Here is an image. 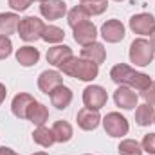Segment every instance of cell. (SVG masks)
Here are the masks:
<instances>
[{"label":"cell","instance_id":"obj_9","mask_svg":"<svg viewBox=\"0 0 155 155\" xmlns=\"http://www.w3.org/2000/svg\"><path fill=\"white\" fill-rule=\"evenodd\" d=\"M114 101L119 108L123 110H134L137 107V101H139V96L134 88L130 87H124V85H119L117 90L114 92Z\"/></svg>","mask_w":155,"mask_h":155},{"label":"cell","instance_id":"obj_32","mask_svg":"<svg viewBox=\"0 0 155 155\" xmlns=\"http://www.w3.org/2000/svg\"><path fill=\"white\" fill-rule=\"evenodd\" d=\"M0 155H20V153H16L13 148H7V146H0Z\"/></svg>","mask_w":155,"mask_h":155},{"label":"cell","instance_id":"obj_23","mask_svg":"<svg viewBox=\"0 0 155 155\" xmlns=\"http://www.w3.org/2000/svg\"><path fill=\"white\" fill-rule=\"evenodd\" d=\"M153 116H155V110L152 105H148V103L137 105V108H135V123L139 126H150L153 123Z\"/></svg>","mask_w":155,"mask_h":155},{"label":"cell","instance_id":"obj_33","mask_svg":"<svg viewBox=\"0 0 155 155\" xmlns=\"http://www.w3.org/2000/svg\"><path fill=\"white\" fill-rule=\"evenodd\" d=\"M5 96H7V88H5L4 83H0V105L5 101Z\"/></svg>","mask_w":155,"mask_h":155},{"label":"cell","instance_id":"obj_38","mask_svg":"<svg viewBox=\"0 0 155 155\" xmlns=\"http://www.w3.org/2000/svg\"><path fill=\"white\" fill-rule=\"evenodd\" d=\"M116 2H123V0H116Z\"/></svg>","mask_w":155,"mask_h":155},{"label":"cell","instance_id":"obj_19","mask_svg":"<svg viewBox=\"0 0 155 155\" xmlns=\"http://www.w3.org/2000/svg\"><path fill=\"white\" fill-rule=\"evenodd\" d=\"M20 16L16 13H0V36H11L18 29Z\"/></svg>","mask_w":155,"mask_h":155},{"label":"cell","instance_id":"obj_6","mask_svg":"<svg viewBox=\"0 0 155 155\" xmlns=\"http://www.w3.org/2000/svg\"><path fill=\"white\" fill-rule=\"evenodd\" d=\"M108 101V94L99 85H88L83 90V105L92 110H101Z\"/></svg>","mask_w":155,"mask_h":155},{"label":"cell","instance_id":"obj_29","mask_svg":"<svg viewBox=\"0 0 155 155\" xmlns=\"http://www.w3.org/2000/svg\"><path fill=\"white\" fill-rule=\"evenodd\" d=\"M13 52V43L7 36H0V60L9 58Z\"/></svg>","mask_w":155,"mask_h":155},{"label":"cell","instance_id":"obj_17","mask_svg":"<svg viewBox=\"0 0 155 155\" xmlns=\"http://www.w3.org/2000/svg\"><path fill=\"white\" fill-rule=\"evenodd\" d=\"M74 54H72V49L69 47V45H54V47H51L49 51H47V61L51 63V65H54V67H61L69 58H72Z\"/></svg>","mask_w":155,"mask_h":155},{"label":"cell","instance_id":"obj_18","mask_svg":"<svg viewBox=\"0 0 155 155\" xmlns=\"http://www.w3.org/2000/svg\"><path fill=\"white\" fill-rule=\"evenodd\" d=\"M40 60V51L33 45H24L20 49H16V61L22 67H33L36 65Z\"/></svg>","mask_w":155,"mask_h":155},{"label":"cell","instance_id":"obj_20","mask_svg":"<svg viewBox=\"0 0 155 155\" xmlns=\"http://www.w3.org/2000/svg\"><path fill=\"white\" fill-rule=\"evenodd\" d=\"M27 119H29L35 126H41V124H45V121L49 119V108H47L43 103L35 101V103L29 107V110H27Z\"/></svg>","mask_w":155,"mask_h":155},{"label":"cell","instance_id":"obj_16","mask_svg":"<svg viewBox=\"0 0 155 155\" xmlns=\"http://www.w3.org/2000/svg\"><path fill=\"white\" fill-rule=\"evenodd\" d=\"M49 97H51V103H52L54 108H58V110H65V108L72 103L74 94H72V90H71L69 87L60 85L58 88H54V90L49 94Z\"/></svg>","mask_w":155,"mask_h":155},{"label":"cell","instance_id":"obj_22","mask_svg":"<svg viewBox=\"0 0 155 155\" xmlns=\"http://www.w3.org/2000/svg\"><path fill=\"white\" fill-rule=\"evenodd\" d=\"M52 134H54L56 143H69L74 135V130L69 121H56L52 124Z\"/></svg>","mask_w":155,"mask_h":155},{"label":"cell","instance_id":"obj_26","mask_svg":"<svg viewBox=\"0 0 155 155\" xmlns=\"http://www.w3.org/2000/svg\"><path fill=\"white\" fill-rule=\"evenodd\" d=\"M119 155H143V146L141 143H137L135 139H123L117 146Z\"/></svg>","mask_w":155,"mask_h":155},{"label":"cell","instance_id":"obj_27","mask_svg":"<svg viewBox=\"0 0 155 155\" xmlns=\"http://www.w3.org/2000/svg\"><path fill=\"white\" fill-rule=\"evenodd\" d=\"M88 20V13L81 7V5H74L71 11H67V22H69V25L74 29L76 25L79 24H83V22H87Z\"/></svg>","mask_w":155,"mask_h":155},{"label":"cell","instance_id":"obj_28","mask_svg":"<svg viewBox=\"0 0 155 155\" xmlns=\"http://www.w3.org/2000/svg\"><path fill=\"white\" fill-rule=\"evenodd\" d=\"M141 146H143V152L155 155V134H146L141 141Z\"/></svg>","mask_w":155,"mask_h":155},{"label":"cell","instance_id":"obj_34","mask_svg":"<svg viewBox=\"0 0 155 155\" xmlns=\"http://www.w3.org/2000/svg\"><path fill=\"white\" fill-rule=\"evenodd\" d=\"M150 38H152V40H150V41H152V45L155 47V31L152 33V35H150Z\"/></svg>","mask_w":155,"mask_h":155},{"label":"cell","instance_id":"obj_5","mask_svg":"<svg viewBox=\"0 0 155 155\" xmlns=\"http://www.w3.org/2000/svg\"><path fill=\"white\" fill-rule=\"evenodd\" d=\"M103 123V128L105 132L110 135V137H124L130 130V124H128V119L124 116H121L119 112H110L101 119Z\"/></svg>","mask_w":155,"mask_h":155},{"label":"cell","instance_id":"obj_30","mask_svg":"<svg viewBox=\"0 0 155 155\" xmlns=\"http://www.w3.org/2000/svg\"><path fill=\"white\" fill-rule=\"evenodd\" d=\"M7 4H9V7H11L13 11L22 13V11L29 9V5L33 4V0H7Z\"/></svg>","mask_w":155,"mask_h":155},{"label":"cell","instance_id":"obj_24","mask_svg":"<svg viewBox=\"0 0 155 155\" xmlns=\"http://www.w3.org/2000/svg\"><path fill=\"white\" fill-rule=\"evenodd\" d=\"M81 7L88 13V16H97L108 9V0H81Z\"/></svg>","mask_w":155,"mask_h":155},{"label":"cell","instance_id":"obj_7","mask_svg":"<svg viewBox=\"0 0 155 155\" xmlns=\"http://www.w3.org/2000/svg\"><path fill=\"white\" fill-rule=\"evenodd\" d=\"M132 33L135 35H141V36H150L155 31V16L150 13H139V15H134L128 22Z\"/></svg>","mask_w":155,"mask_h":155},{"label":"cell","instance_id":"obj_31","mask_svg":"<svg viewBox=\"0 0 155 155\" xmlns=\"http://www.w3.org/2000/svg\"><path fill=\"white\" fill-rule=\"evenodd\" d=\"M141 96L144 97V101H146L148 105L155 107V81H152V83H150V87H148L144 92H141Z\"/></svg>","mask_w":155,"mask_h":155},{"label":"cell","instance_id":"obj_12","mask_svg":"<svg viewBox=\"0 0 155 155\" xmlns=\"http://www.w3.org/2000/svg\"><path fill=\"white\" fill-rule=\"evenodd\" d=\"M78 126L85 132H92L96 130L99 124H101V116H99V110H92V108H81L76 116Z\"/></svg>","mask_w":155,"mask_h":155},{"label":"cell","instance_id":"obj_1","mask_svg":"<svg viewBox=\"0 0 155 155\" xmlns=\"http://www.w3.org/2000/svg\"><path fill=\"white\" fill-rule=\"evenodd\" d=\"M110 79L116 83V85H124V87H130L134 90H139V92H144L150 83H152V78L144 72H137L135 69H132L130 65L126 63H117L110 69Z\"/></svg>","mask_w":155,"mask_h":155},{"label":"cell","instance_id":"obj_21","mask_svg":"<svg viewBox=\"0 0 155 155\" xmlns=\"http://www.w3.org/2000/svg\"><path fill=\"white\" fill-rule=\"evenodd\" d=\"M33 141H35L36 144H40V146H43V148H51V146L56 143L54 134H52V128H47L45 124L36 126L35 132H33Z\"/></svg>","mask_w":155,"mask_h":155},{"label":"cell","instance_id":"obj_10","mask_svg":"<svg viewBox=\"0 0 155 155\" xmlns=\"http://www.w3.org/2000/svg\"><path fill=\"white\" fill-rule=\"evenodd\" d=\"M40 15L45 20H60L67 15V4L63 0H45L40 5Z\"/></svg>","mask_w":155,"mask_h":155},{"label":"cell","instance_id":"obj_8","mask_svg":"<svg viewBox=\"0 0 155 155\" xmlns=\"http://www.w3.org/2000/svg\"><path fill=\"white\" fill-rule=\"evenodd\" d=\"M99 35L103 36L105 41H108V43H117V41H123V40H124L126 29H124V25H123L121 20L112 18V20H107V22L101 25Z\"/></svg>","mask_w":155,"mask_h":155},{"label":"cell","instance_id":"obj_2","mask_svg":"<svg viewBox=\"0 0 155 155\" xmlns=\"http://www.w3.org/2000/svg\"><path fill=\"white\" fill-rule=\"evenodd\" d=\"M60 71L65 74V76L76 78L79 81H94L97 74H99V65L92 63L90 60H85V58H69L61 67Z\"/></svg>","mask_w":155,"mask_h":155},{"label":"cell","instance_id":"obj_14","mask_svg":"<svg viewBox=\"0 0 155 155\" xmlns=\"http://www.w3.org/2000/svg\"><path fill=\"white\" fill-rule=\"evenodd\" d=\"M60 85H63V78H61V72L58 71H43L38 76V88L47 96Z\"/></svg>","mask_w":155,"mask_h":155},{"label":"cell","instance_id":"obj_3","mask_svg":"<svg viewBox=\"0 0 155 155\" xmlns=\"http://www.w3.org/2000/svg\"><path fill=\"white\" fill-rule=\"evenodd\" d=\"M130 61L135 67H146L153 61L155 58V47L152 41L146 38H135L130 43V51H128Z\"/></svg>","mask_w":155,"mask_h":155},{"label":"cell","instance_id":"obj_11","mask_svg":"<svg viewBox=\"0 0 155 155\" xmlns=\"http://www.w3.org/2000/svg\"><path fill=\"white\" fill-rule=\"evenodd\" d=\"M72 31H74V33H72V35H74V41L79 43L81 47H83V45H88V43H92V41H96V38H97V27H96L90 20H87V22L76 25Z\"/></svg>","mask_w":155,"mask_h":155},{"label":"cell","instance_id":"obj_37","mask_svg":"<svg viewBox=\"0 0 155 155\" xmlns=\"http://www.w3.org/2000/svg\"><path fill=\"white\" fill-rule=\"evenodd\" d=\"M153 124H155V116H153Z\"/></svg>","mask_w":155,"mask_h":155},{"label":"cell","instance_id":"obj_4","mask_svg":"<svg viewBox=\"0 0 155 155\" xmlns=\"http://www.w3.org/2000/svg\"><path fill=\"white\" fill-rule=\"evenodd\" d=\"M43 27H45V24H43V20H40L38 16H24L18 22L16 33H18V36L24 40V41L31 43V41L41 40Z\"/></svg>","mask_w":155,"mask_h":155},{"label":"cell","instance_id":"obj_15","mask_svg":"<svg viewBox=\"0 0 155 155\" xmlns=\"http://www.w3.org/2000/svg\"><path fill=\"white\" fill-rule=\"evenodd\" d=\"M81 58L90 60V61L96 63V65H101V63L107 60V49H105L103 43H99V41H92V43L81 47Z\"/></svg>","mask_w":155,"mask_h":155},{"label":"cell","instance_id":"obj_39","mask_svg":"<svg viewBox=\"0 0 155 155\" xmlns=\"http://www.w3.org/2000/svg\"><path fill=\"white\" fill-rule=\"evenodd\" d=\"M85 155H90V153H85Z\"/></svg>","mask_w":155,"mask_h":155},{"label":"cell","instance_id":"obj_13","mask_svg":"<svg viewBox=\"0 0 155 155\" xmlns=\"http://www.w3.org/2000/svg\"><path fill=\"white\" fill-rule=\"evenodd\" d=\"M35 101H36V99H35L31 94H27V92L16 94V96L13 97V101H11V112H13V116L18 117V119H27V110H29V107H31Z\"/></svg>","mask_w":155,"mask_h":155},{"label":"cell","instance_id":"obj_25","mask_svg":"<svg viewBox=\"0 0 155 155\" xmlns=\"http://www.w3.org/2000/svg\"><path fill=\"white\" fill-rule=\"evenodd\" d=\"M65 38V31L56 27V25H45L43 27V33H41V40L47 41V43H61Z\"/></svg>","mask_w":155,"mask_h":155},{"label":"cell","instance_id":"obj_36","mask_svg":"<svg viewBox=\"0 0 155 155\" xmlns=\"http://www.w3.org/2000/svg\"><path fill=\"white\" fill-rule=\"evenodd\" d=\"M35 2H40V4H41V2H45V0H35Z\"/></svg>","mask_w":155,"mask_h":155},{"label":"cell","instance_id":"obj_35","mask_svg":"<svg viewBox=\"0 0 155 155\" xmlns=\"http://www.w3.org/2000/svg\"><path fill=\"white\" fill-rule=\"evenodd\" d=\"M33 155H49L47 152H36V153H33Z\"/></svg>","mask_w":155,"mask_h":155}]
</instances>
